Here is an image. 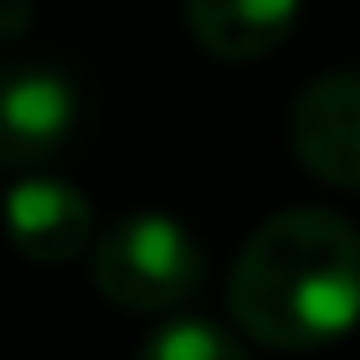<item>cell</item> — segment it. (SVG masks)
Segmentation results:
<instances>
[{
	"label": "cell",
	"mask_w": 360,
	"mask_h": 360,
	"mask_svg": "<svg viewBox=\"0 0 360 360\" xmlns=\"http://www.w3.org/2000/svg\"><path fill=\"white\" fill-rule=\"evenodd\" d=\"M231 315L270 349L338 343L360 321V231L332 208L270 214L236 253Z\"/></svg>",
	"instance_id": "cell-1"
},
{
	"label": "cell",
	"mask_w": 360,
	"mask_h": 360,
	"mask_svg": "<svg viewBox=\"0 0 360 360\" xmlns=\"http://www.w3.org/2000/svg\"><path fill=\"white\" fill-rule=\"evenodd\" d=\"M90 281L118 309L158 315L202 287V248L169 214H124L90 236Z\"/></svg>",
	"instance_id": "cell-2"
},
{
	"label": "cell",
	"mask_w": 360,
	"mask_h": 360,
	"mask_svg": "<svg viewBox=\"0 0 360 360\" xmlns=\"http://www.w3.org/2000/svg\"><path fill=\"white\" fill-rule=\"evenodd\" d=\"M79 129V90L45 62L0 68V163L28 169L56 158Z\"/></svg>",
	"instance_id": "cell-3"
},
{
	"label": "cell",
	"mask_w": 360,
	"mask_h": 360,
	"mask_svg": "<svg viewBox=\"0 0 360 360\" xmlns=\"http://www.w3.org/2000/svg\"><path fill=\"white\" fill-rule=\"evenodd\" d=\"M287 135L315 180L360 191V73L343 68L309 79L287 112Z\"/></svg>",
	"instance_id": "cell-4"
},
{
	"label": "cell",
	"mask_w": 360,
	"mask_h": 360,
	"mask_svg": "<svg viewBox=\"0 0 360 360\" xmlns=\"http://www.w3.org/2000/svg\"><path fill=\"white\" fill-rule=\"evenodd\" d=\"M0 219H6L11 248L22 259H34V264H68L96 236L90 197L73 180H62V174H22V180H11V191L0 202Z\"/></svg>",
	"instance_id": "cell-5"
},
{
	"label": "cell",
	"mask_w": 360,
	"mask_h": 360,
	"mask_svg": "<svg viewBox=\"0 0 360 360\" xmlns=\"http://www.w3.org/2000/svg\"><path fill=\"white\" fill-rule=\"evenodd\" d=\"M298 22V0H186L191 39L219 62L270 56Z\"/></svg>",
	"instance_id": "cell-6"
},
{
	"label": "cell",
	"mask_w": 360,
	"mask_h": 360,
	"mask_svg": "<svg viewBox=\"0 0 360 360\" xmlns=\"http://www.w3.org/2000/svg\"><path fill=\"white\" fill-rule=\"evenodd\" d=\"M135 360H248V354L225 326H214L202 315H174L141 343Z\"/></svg>",
	"instance_id": "cell-7"
},
{
	"label": "cell",
	"mask_w": 360,
	"mask_h": 360,
	"mask_svg": "<svg viewBox=\"0 0 360 360\" xmlns=\"http://www.w3.org/2000/svg\"><path fill=\"white\" fill-rule=\"evenodd\" d=\"M34 17V0H0V39H17Z\"/></svg>",
	"instance_id": "cell-8"
}]
</instances>
